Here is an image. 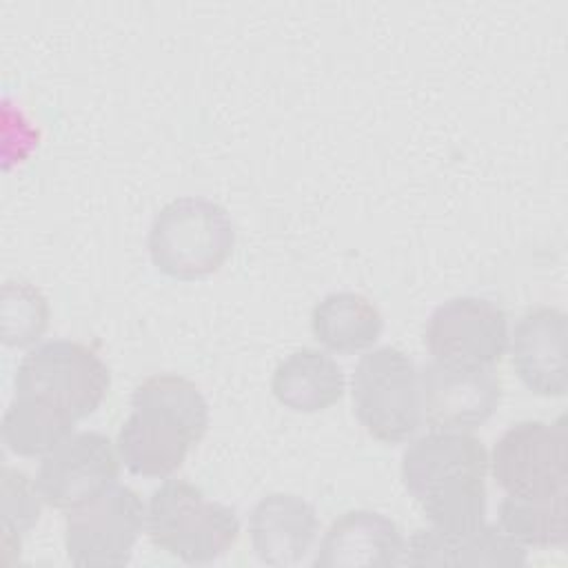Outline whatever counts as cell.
Listing matches in <instances>:
<instances>
[{
    "mask_svg": "<svg viewBox=\"0 0 568 568\" xmlns=\"http://www.w3.org/2000/svg\"><path fill=\"white\" fill-rule=\"evenodd\" d=\"M406 537L399 526L375 510H348L324 532L315 568H390L404 564Z\"/></svg>",
    "mask_w": 568,
    "mask_h": 568,
    "instance_id": "13",
    "label": "cell"
},
{
    "mask_svg": "<svg viewBox=\"0 0 568 568\" xmlns=\"http://www.w3.org/2000/svg\"><path fill=\"white\" fill-rule=\"evenodd\" d=\"M235 246V226L224 206L209 197L182 195L153 217L146 248L153 266L173 280L217 273Z\"/></svg>",
    "mask_w": 568,
    "mask_h": 568,
    "instance_id": "3",
    "label": "cell"
},
{
    "mask_svg": "<svg viewBox=\"0 0 568 568\" xmlns=\"http://www.w3.org/2000/svg\"><path fill=\"white\" fill-rule=\"evenodd\" d=\"M120 462L118 446L104 433H73L42 457L36 488L47 506L73 510L118 484Z\"/></svg>",
    "mask_w": 568,
    "mask_h": 568,
    "instance_id": "10",
    "label": "cell"
},
{
    "mask_svg": "<svg viewBox=\"0 0 568 568\" xmlns=\"http://www.w3.org/2000/svg\"><path fill=\"white\" fill-rule=\"evenodd\" d=\"M320 532L315 508L300 495L271 493L248 515V537L255 557L275 568L300 564Z\"/></svg>",
    "mask_w": 568,
    "mask_h": 568,
    "instance_id": "15",
    "label": "cell"
},
{
    "mask_svg": "<svg viewBox=\"0 0 568 568\" xmlns=\"http://www.w3.org/2000/svg\"><path fill=\"white\" fill-rule=\"evenodd\" d=\"M406 566H524L526 550L499 526L419 528L406 539Z\"/></svg>",
    "mask_w": 568,
    "mask_h": 568,
    "instance_id": "14",
    "label": "cell"
},
{
    "mask_svg": "<svg viewBox=\"0 0 568 568\" xmlns=\"http://www.w3.org/2000/svg\"><path fill=\"white\" fill-rule=\"evenodd\" d=\"M422 419L430 430H475L501 402V379L493 368L428 362L419 371Z\"/></svg>",
    "mask_w": 568,
    "mask_h": 568,
    "instance_id": "11",
    "label": "cell"
},
{
    "mask_svg": "<svg viewBox=\"0 0 568 568\" xmlns=\"http://www.w3.org/2000/svg\"><path fill=\"white\" fill-rule=\"evenodd\" d=\"M488 468L497 488L510 497L546 499L568 493V433L557 422L526 419L508 426L495 442Z\"/></svg>",
    "mask_w": 568,
    "mask_h": 568,
    "instance_id": "7",
    "label": "cell"
},
{
    "mask_svg": "<svg viewBox=\"0 0 568 568\" xmlns=\"http://www.w3.org/2000/svg\"><path fill=\"white\" fill-rule=\"evenodd\" d=\"M271 390L282 406L295 413H320L342 399L346 377L328 353L300 348L277 364Z\"/></svg>",
    "mask_w": 568,
    "mask_h": 568,
    "instance_id": "16",
    "label": "cell"
},
{
    "mask_svg": "<svg viewBox=\"0 0 568 568\" xmlns=\"http://www.w3.org/2000/svg\"><path fill=\"white\" fill-rule=\"evenodd\" d=\"M146 528V506L129 486H111L95 499L67 510L64 548L75 566L111 568L131 561Z\"/></svg>",
    "mask_w": 568,
    "mask_h": 568,
    "instance_id": "8",
    "label": "cell"
},
{
    "mask_svg": "<svg viewBox=\"0 0 568 568\" xmlns=\"http://www.w3.org/2000/svg\"><path fill=\"white\" fill-rule=\"evenodd\" d=\"M73 428L71 417L24 395H13L2 415V442L20 457H44L73 435Z\"/></svg>",
    "mask_w": 568,
    "mask_h": 568,
    "instance_id": "18",
    "label": "cell"
},
{
    "mask_svg": "<svg viewBox=\"0 0 568 568\" xmlns=\"http://www.w3.org/2000/svg\"><path fill=\"white\" fill-rule=\"evenodd\" d=\"M566 337L568 317L557 306H537L517 320L508 337L510 362L521 384L535 395H566Z\"/></svg>",
    "mask_w": 568,
    "mask_h": 568,
    "instance_id": "12",
    "label": "cell"
},
{
    "mask_svg": "<svg viewBox=\"0 0 568 568\" xmlns=\"http://www.w3.org/2000/svg\"><path fill=\"white\" fill-rule=\"evenodd\" d=\"M311 331L333 353H359L377 344L384 331V317L366 295L335 291L313 306Z\"/></svg>",
    "mask_w": 568,
    "mask_h": 568,
    "instance_id": "17",
    "label": "cell"
},
{
    "mask_svg": "<svg viewBox=\"0 0 568 568\" xmlns=\"http://www.w3.org/2000/svg\"><path fill=\"white\" fill-rule=\"evenodd\" d=\"M488 450L466 430H430L402 455V481L435 528H473L486 519Z\"/></svg>",
    "mask_w": 568,
    "mask_h": 568,
    "instance_id": "2",
    "label": "cell"
},
{
    "mask_svg": "<svg viewBox=\"0 0 568 568\" xmlns=\"http://www.w3.org/2000/svg\"><path fill=\"white\" fill-rule=\"evenodd\" d=\"M13 388L16 395L33 397L80 422L93 415L109 395L111 373L87 344L49 339L22 357Z\"/></svg>",
    "mask_w": 568,
    "mask_h": 568,
    "instance_id": "5",
    "label": "cell"
},
{
    "mask_svg": "<svg viewBox=\"0 0 568 568\" xmlns=\"http://www.w3.org/2000/svg\"><path fill=\"white\" fill-rule=\"evenodd\" d=\"M508 317L486 297L459 295L442 302L428 317L424 344L433 362L493 368L508 348Z\"/></svg>",
    "mask_w": 568,
    "mask_h": 568,
    "instance_id": "9",
    "label": "cell"
},
{
    "mask_svg": "<svg viewBox=\"0 0 568 568\" xmlns=\"http://www.w3.org/2000/svg\"><path fill=\"white\" fill-rule=\"evenodd\" d=\"M42 497L36 479L11 466L2 468V548L9 555L20 550V539L40 519Z\"/></svg>",
    "mask_w": 568,
    "mask_h": 568,
    "instance_id": "21",
    "label": "cell"
},
{
    "mask_svg": "<svg viewBox=\"0 0 568 568\" xmlns=\"http://www.w3.org/2000/svg\"><path fill=\"white\" fill-rule=\"evenodd\" d=\"M149 541L184 564H209L224 557L240 537L233 506L209 499L186 479H164L146 504Z\"/></svg>",
    "mask_w": 568,
    "mask_h": 568,
    "instance_id": "4",
    "label": "cell"
},
{
    "mask_svg": "<svg viewBox=\"0 0 568 568\" xmlns=\"http://www.w3.org/2000/svg\"><path fill=\"white\" fill-rule=\"evenodd\" d=\"M49 326V302L27 280H7L2 286V342L11 348L36 344Z\"/></svg>",
    "mask_w": 568,
    "mask_h": 568,
    "instance_id": "20",
    "label": "cell"
},
{
    "mask_svg": "<svg viewBox=\"0 0 568 568\" xmlns=\"http://www.w3.org/2000/svg\"><path fill=\"white\" fill-rule=\"evenodd\" d=\"M353 413L366 433L384 444H402L422 424L419 371L395 346L368 351L351 377Z\"/></svg>",
    "mask_w": 568,
    "mask_h": 568,
    "instance_id": "6",
    "label": "cell"
},
{
    "mask_svg": "<svg viewBox=\"0 0 568 568\" xmlns=\"http://www.w3.org/2000/svg\"><path fill=\"white\" fill-rule=\"evenodd\" d=\"M206 428L209 404L195 382L158 373L135 386L115 446L131 475L169 477L202 442Z\"/></svg>",
    "mask_w": 568,
    "mask_h": 568,
    "instance_id": "1",
    "label": "cell"
},
{
    "mask_svg": "<svg viewBox=\"0 0 568 568\" xmlns=\"http://www.w3.org/2000/svg\"><path fill=\"white\" fill-rule=\"evenodd\" d=\"M568 493L546 499L506 495L499 504V528L521 548H564L568 541Z\"/></svg>",
    "mask_w": 568,
    "mask_h": 568,
    "instance_id": "19",
    "label": "cell"
}]
</instances>
